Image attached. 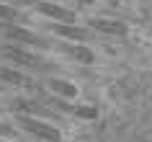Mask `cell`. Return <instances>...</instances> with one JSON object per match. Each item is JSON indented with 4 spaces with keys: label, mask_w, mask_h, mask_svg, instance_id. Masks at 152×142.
<instances>
[{
    "label": "cell",
    "mask_w": 152,
    "mask_h": 142,
    "mask_svg": "<svg viewBox=\"0 0 152 142\" xmlns=\"http://www.w3.org/2000/svg\"><path fill=\"white\" fill-rule=\"evenodd\" d=\"M0 142H5V140H3V137H0Z\"/></svg>",
    "instance_id": "obj_16"
},
{
    "label": "cell",
    "mask_w": 152,
    "mask_h": 142,
    "mask_svg": "<svg viewBox=\"0 0 152 142\" xmlns=\"http://www.w3.org/2000/svg\"><path fill=\"white\" fill-rule=\"evenodd\" d=\"M90 29H96L101 34H113V36H124L129 31L126 24H119V21H108V18H90L88 21Z\"/></svg>",
    "instance_id": "obj_7"
},
{
    "label": "cell",
    "mask_w": 152,
    "mask_h": 142,
    "mask_svg": "<svg viewBox=\"0 0 152 142\" xmlns=\"http://www.w3.org/2000/svg\"><path fill=\"white\" fill-rule=\"evenodd\" d=\"M49 29H52L57 36H64V39H72V41H85V39H90L88 29L75 26V24H52Z\"/></svg>",
    "instance_id": "obj_6"
},
{
    "label": "cell",
    "mask_w": 152,
    "mask_h": 142,
    "mask_svg": "<svg viewBox=\"0 0 152 142\" xmlns=\"http://www.w3.org/2000/svg\"><path fill=\"white\" fill-rule=\"evenodd\" d=\"M18 18H21V13H18L16 8H10V5H0V24H3V21H5V24H8V21H18Z\"/></svg>",
    "instance_id": "obj_13"
},
{
    "label": "cell",
    "mask_w": 152,
    "mask_h": 142,
    "mask_svg": "<svg viewBox=\"0 0 152 142\" xmlns=\"http://www.w3.org/2000/svg\"><path fill=\"white\" fill-rule=\"evenodd\" d=\"M41 103H44V106H52L54 111H67V114L75 111V103L64 101V98H59V96H44L41 93Z\"/></svg>",
    "instance_id": "obj_11"
},
{
    "label": "cell",
    "mask_w": 152,
    "mask_h": 142,
    "mask_svg": "<svg viewBox=\"0 0 152 142\" xmlns=\"http://www.w3.org/2000/svg\"><path fill=\"white\" fill-rule=\"evenodd\" d=\"M62 52H67L72 60H77V62H83V65H93L96 62V54H93L88 47H80V44H64Z\"/></svg>",
    "instance_id": "obj_10"
},
{
    "label": "cell",
    "mask_w": 152,
    "mask_h": 142,
    "mask_svg": "<svg viewBox=\"0 0 152 142\" xmlns=\"http://www.w3.org/2000/svg\"><path fill=\"white\" fill-rule=\"evenodd\" d=\"M3 54L8 57L10 62L23 65V67H31V70H52V67H54L52 62H47V60L31 54V52H26L23 47H5V49H3Z\"/></svg>",
    "instance_id": "obj_3"
},
{
    "label": "cell",
    "mask_w": 152,
    "mask_h": 142,
    "mask_svg": "<svg viewBox=\"0 0 152 142\" xmlns=\"http://www.w3.org/2000/svg\"><path fill=\"white\" fill-rule=\"evenodd\" d=\"M36 10H39L41 16L52 18L57 24H75V13L70 8H64V5H57V3H36Z\"/></svg>",
    "instance_id": "obj_5"
},
{
    "label": "cell",
    "mask_w": 152,
    "mask_h": 142,
    "mask_svg": "<svg viewBox=\"0 0 152 142\" xmlns=\"http://www.w3.org/2000/svg\"><path fill=\"white\" fill-rule=\"evenodd\" d=\"M67 3H77V5H93L96 0H67Z\"/></svg>",
    "instance_id": "obj_15"
},
{
    "label": "cell",
    "mask_w": 152,
    "mask_h": 142,
    "mask_svg": "<svg viewBox=\"0 0 152 142\" xmlns=\"http://www.w3.org/2000/svg\"><path fill=\"white\" fill-rule=\"evenodd\" d=\"M72 114L80 116V119H98V109L90 106V103H75V111Z\"/></svg>",
    "instance_id": "obj_12"
},
{
    "label": "cell",
    "mask_w": 152,
    "mask_h": 142,
    "mask_svg": "<svg viewBox=\"0 0 152 142\" xmlns=\"http://www.w3.org/2000/svg\"><path fill=\"white\" fill-rule=\"evenodd\" d=\"M47 88H49L54 96L64 98V101H72V98L77 96V88L72 85L70 80H62V78H49V80H47Z\"/></svg>",
    "instance_id": "obj_8"
},
{
    "label": "cell",
    "mask_w": 152,
    "mask_h": 142,
    "mask_svg": "<svg viewBox=\"0 0 152 142\" xmlns=\"http://www.w3.org/2000/svg\"><path fill=\"white\" fill-rule=\"evenodd\" d=\"M0 80L3 83H10V85H26V88H39L34 80H28L23 72L13 70V67H0Z\"/></svg>",
    "instance_id": "obj_9"
},
{
    "label": "cell",
    "mask_w": 152,
    "mask_h": 142,
    "mask_svg": "<svg viewBox=\"0 0 152 142\" xmlns=\"http://www.w3.org/2000/svg\"><path fill=\"white\" fill-rule=\"evenodd\" d=\"M10 134H13V129H10V127H5L3 121H0V137H10Z\"/></svg>",
    "instance_id": "obj_14"
},
{
    "label": "cell",
    "mask_w": 152,
    "mask_h": 142,
    "mask_svg": "<svg viewBox=\"0 0 152 142\" xmlns=\"http://www.w3.org/2000/svg\"><path fill=\"white\" fill-rule=\"evenodd\" d=\"M10 109L16 111L18 116H44V119H59V114L52 109H44V103H36V101H26V98H16L10 101Z\"/></svg>",
    "instance_id": "obj_4"
},
{
    "label": "cell",
    "mask_w": 152,
    "mask_h": 142,
    "mask_svg": "<svg viewBox=\"0 0 152 142\" xmlns=\"http://www.w3.org/2000/svg\"><path fill=\"white\" fill-rule=\"evenodd\" d=\"M18 124L23 127L28 134H34V137H39L44 142H59L62 140V134H59L57 127H49L47 121H41L36 116H18Z\"/></svg>",
    "instance_id": "obj_2"
},
{
    "label": "cell",
    "mask_w": 152,
    "mask_h": 142,
    "mask_svg": "<svg viewBox=\"0 0 152 142\" xmlns=\"http://www.w3.org/2000/svg\"><path fill=\"white\" fill-rule=\"evenodd\" d=\"M0 31L5 34L10 41H16V44H26V47H36V49H49L52 47L44 36L28 31V29H21V26H13V24H0Z\"/></svg>",
    "instance_id": "obj_1"
}]
</instances>
